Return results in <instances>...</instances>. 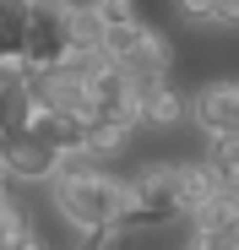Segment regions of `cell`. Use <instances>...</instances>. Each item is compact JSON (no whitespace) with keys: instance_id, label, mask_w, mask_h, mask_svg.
Here are the masks:
<instances>
[{"instance_id":"30bf717a","label":"cell","mask_w":239,"mask_h":250,"mask_svg":"<svg viewBox=\"0 0 239 250\" xmlns=\"http://www.w3.org/2000/svg\"><path fill=\"white\" fill-rule=\"evenodd\" d=\"M33 131L44 136L55 152L87 147V120H76V114H49V109H38V114H33Z\"/></svg>"},{"instance_id":"e0dca14e","label":"cell","mask_w":239,"mask_h":250,"mask_svg":"<svg viewBox=\"0 0 239 250\" xmlns=\"http://www.w3.org/2000/svg\"><path fill=\"white\" fill-rule=\"evenodd\" d=\"M185 22H212V0H174Z\"/></svg>"},{"instance_id":"7a4b0ae2","label":"cell","mask_w":239,"mask_h":250,"mask_svg":"<svg viewBox=\"0 0 239 250\" xmlns=\"http://www.w3.org/2000/svg\"><path fill=\"white\" fill-rule=\"evenodd\" d=\"M71 55V6L60 0H33V17H27V38H22V71H55Z\"/></svg>"},{"instance_id":"3957f363","label":"cell","mask_w":239,"mask_h":250,"mask_svg":"<svg viewBox=\"0 0 239 250\" xmlns=\"http://www.w3.org/2000/svg\"><path fill=\"white\" fill-rule=\"evenodd\" d=\"M103 49H109V60L125 71V76H163V71H169V44H163L158 33H147L141 22L109 27V33H103Z\"/></svg>"},{"instance_id":"6da1fadb","label":"cell","mask_w":239,"mask_h":250,"mask_svg":"<svg viewBox=\"0 0 239 250\" xmlns=\"http://www.w3.org/2000/svg\"><path fill=\"white\" fill-rule=\"evenodd\" d=\"M55 201H60V212L93 234V229H114L120 212H125V201H131V185H120L109 174H82V180H55Z\"/></svg>"},{"instance_id":"4fadbf2b","label":"cell","mask_w":239,"mask_h":250,"mask_svg":"<svg viewBox=\"0 0 239 250\" xmlns=\"http://www.w3.org/2000/svg\"><path fill=\"white\" fill-rule=\"evenodd\" d=\"M190 250H239V218L234 223H212V229H196Z\"/></svg>"},{"instance_id":"9c48e42d","label":"cell","mask_w":239,"mask_h":250,"mask_svg":"<svg viewBox=\"0 0 239 250\" xmlns=\"http://www.w3.org/2000/svg\"><path fill=\"white\" fill-rule=\"evenodd\" d=\"M38 104H33V87H27V71H6L0 76V131H22L33 125Z\"/></svg>"},{"instance_id":"2e32d148","label":"cell","mask_w":239,"mask_h":250,"mask_svg":"<svg viewBox=\"0 0 239 250\" xmlns=\"http://www.w3.org/2000/svg\"><path fill=\"white\" fill-rule=\"evenodd\" d=\"M27 223H22V207L17 201H0V250H11V239L22 234Z\"/></svg>"},{"instance_id":"7c38bea8","label":"cell","mask_w":239,"mask_h":250,"mask_svg":"<svg viewBox=\"0 0 239 250\" xmlns=\"http://www.w3.org/2000/svg\"><path fill=\"white\" fill-rule=\"evenodd\" d=\"M103 22H98V11L93 6H82V11H71V49H103Z\"/></svg>"},{"instance_id":"ffe728a7","label":"cell","mask_w":239,"mask_h":250,"mask_svg":"<svg viewBox=\"0 0 239 250\" xmlns=\"http://www.w3.org/2000/svg\"><path fill=\"white\" fill-rule=\"evenodd\" d=\"M0 201H6V190H0Z\"/></svg>"},{"instance_id":"9a60e30c","label":"cell","mask_w":239,"mask_h":250,"mask_svg":"<svg viewBox=\"0 0 239 250\" xmlns=\"http://www.w3.org/2000/svg\"><path fill=\"white\" fill-rule=\"evenodd\" d=\"M93 11H98L103 27H131V22H136V6H131V0H93Z\"/></svg>"},{"instance_id":"5bb4252c","label":"cell","mask_w":239,"mask_h":250,"mask_svg":"<svg viewBox=\"0 0 239 250\" xmlns=\"http://www.w3.org/2000/svg\"><path fill=\"white\" fill-rule=\"evenodd\" d=\"M98 152L93 147H71V152H60V174L55 180H82V174H98Z\"/></svg>"},{"instance_id":"44dd1931","label":"cell","mask_w":239,"mask_h":250,"mask_svg":"<svg viewBox=\"0 0 239 250\" xmlns=\"http://www.w3.org/2000/svg\"><path fill=\"white\" fill-rule=\"evenodd\" d=\"M0 76H6V71H0Z\"/></svg>"},{"instance_id":"ba28073f","label":"cell","mask_w":239,"mask_h":250,"mask_svg":"<svg viewBox=\"0 0 239 250\" xmlns=\"http://www.w3.org/2000/svg\"><path fill=\"white\" fill-rule=\"evenodd\" d=\"M218 190H223V185H218V174L207 169V163H174V196H179V212L196 218Z\"/></svg>"},{"instance_id":"52a82bcc","label":"cell","mask_w":239,"mask_h":250,"mask_svg":"<svg viewBox=\"0 0 239 250\" xmlns=\"http://www.w3.org/2000/svg\"><path fill=\"white\" fill-rule=\"evenodd\" d=\"M131 87H136V104H141V125H158V131L179 125L185 104H179V93L169 87L163 76H131Z\"/></svg>"},{"instance_id":"8fae6325","label":"cell","mask_w":239,"mask_h":250,"mask_svg":"<svg viewBox=\"0 0 239 250\" xmlns=\"http://www.w3.org/2000/svg\"><path fill=\"white\" fill-rule=\"evenodd\" d=\"M207 169L218 174V185H223V190H239V136H212Z\"/></svg>"},{"instance_id":"ac0fdd59","label":"cell","mask_w":239,"mask_h":250,"mask_svg":"<svg viewBox=\"0 0 239 250\" xmlns=\"http://www.w3.org/2000/svg\"><path fill=\"white\" fill-rule=\"evenodd\" d=\"M212 22L218 27H239V0H212Z\"/></svg>"},{"instance_id":"d6986e66","label":"cell","mask_w":239,"mask_h":250,"mask_svg":"<svg viewBox=\"0 0 239 250\" xmlns=\"http://www.w3.org/2000/svg\"><path fill=\"white\" fill-rule=\"evenodd\" d=\"M11 250H49V245H44V239H38V234H27V229H22V234L11 239Z\"/></svg>"},{"instance_id":"8992f818","label":"cell","mask_w":239,"mask_h":250,"mask_svg":"<svg viewBox=\"0 0 239 250\" xmlns=\"http://www.w3.org/2000/svg\"><path fill=\"white\" fill-rule=\"evenodd\" d=\"M196 125L207 136H239V82H207L196 98Z\"/></svg>"},{"instance_id":"277c9868","label":"cell","mask_w":239,"mask_h":250,"mask_svg":"<svg viewBox=\"0 0 239 250\" xmlns=\"http://www.w3.org/2000/svg\"><path fill=\"white\" fill-rule=\"evenodd\" d=\"M0 174H11V180H49V174H60V152L38 136L33 125L0 131Z\"/></svg>"},{"instance_id":"5b68a950","label":"cell","mask_w":239,"mask_h":250,"mask_svg":"<svg viewBox=\"0 0 239 250\" xmlns=\"http://www.w3.org/2000/svg\"><path fill=\"white\" fill-rule=\"evenodd\" d=\"M27 87H33V104L38 109L93 120V82H76L65 71H38V76H27Z\"/></svg>"}]
</instances>
